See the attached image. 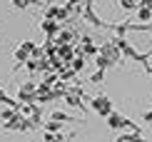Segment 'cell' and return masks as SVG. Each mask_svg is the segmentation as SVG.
<instances>
[{"instance_id":"cell-1","label":"cell","mask_w":152,"mask_h":142,"mask_svg":"<svg viewBox=\"0 0 152 142\" xmlns=\"http://www.w3.org/2000/svg\"><path fill=\"white\" fill-rule=\"evenodd\" d=\"M95 107H97L102 115H107V112H110V102H107V100H102V97H100V100H95Z\"/></svg>"}]
</instances>
